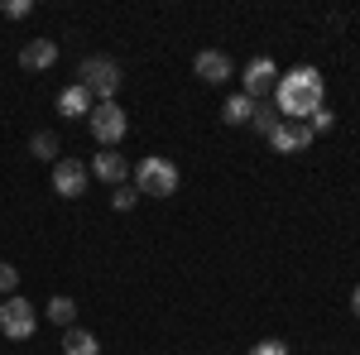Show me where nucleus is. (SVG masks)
<instances>
[{"instance_id":"ddd939ff","label":"nucleus","mask_w":360,"mask_h":355,"mask_svg":"<svg viewBox=\"0 0 360 355\" xmlns=\"http://www.w3.org/2000/svg\"><path fill=\"white\" fill-rule=\"evenodd\" d=\"M63 355H101V341L82 327H68L63 331Z\"/></svg>"},{"instance_id":"dca6fc26","label":"nucleus","mask_w":360,"mask_h":355,"mask_svg":"<svg viewBox=\"0 0 360 355\" xmlns=\"http://www.w3.org/2000/svg\"><path fill=\"white\" fill-rule=\"evenodd\" d=\"M278 120H283V115L274 110V101H255V115H250V125H255V130H259L264 139L274 135V125H278Z\"/></svg>"},{"instance_id":"1a4fd4ad","label":"nucleus","mask_w":360,"mask_h":355,"mask_svg":"<svg viewBox=\"0 0 360 355\" xmlns=\"http://www.w3.org/2000/svg\"><path fill=\"white\" fill-rule=\"evenodd\" d=\"M58 63V44L53 39H29L25 49H20V67H29V72H49Z\"/></svg>"},{"instance_id":"9d476101","label":"nucleus","mask_w":360,"mask_h":355,"mask_svg":"<svg viewBox=\"0 0 360 355\" xmlns=\"http://www.w3.org/2000/svg\"><path fill=\"white\" fill-rule=\"evenodd\" d=\"M193 72L202 82H226V77H231V58H226L221 49H202V53L193 58Z\"/></svg>"},{"instance_id":"6e6552de","label":"nucleus","mask_w":360,"mask_h":355,"mask_svg":"<svg viewBox=\"0 0 360 355\" xmlns=\"http://www.w3.org/2000/svg\"><path fill=\"white\" fill-rule=\"evenodd\" d=\"M312 130H307V120H278L274 135H269V144H274L278 154H298V149H307L312 144Z\"/></svg>"},{"instance_id":"9b49d317","label":"nucleus","mask_w":360,"mask_h":355,"mask_svg":"<svg viewBox=\"0 0 360 355\" xmlns=\"http://www.w3.org/2000/svg\"><path fill=\"white\" fill-rule=\"evenodd\" d=\"M91 173H96L101 183H111V188H125V178H130V164H125L115 149H101V154L91 159Z\"/></svg>"},{"instance_id":"412c9836","label":"nucleus","mask_w":360,"mask_h":355,"mask_svg":"<svg viewBox=\"0 0 360 355\" xmlns=\"http://www.w3.org/2000/svg\"><path fill=\"white\" fill-rule=\"evenodd\" d=\"M20 288V269L15 264H0V293H15Z\"/></svg>"},{"instance_id":"0eeeda50","label":"nucleus","mask_w":360,"mask_h":355,"mask_svg":"<svg viewBox=\"0 0 360 355\" xmlns=\"http://www.w3.org/2000/svg\"><path fill=\"white\" fill-rule=\"evenodd\" d=\"M86 178H91V173H86L82 159H58L53 164V192L58 197H82Z\"/></svg>"},{"instance_id":"a211bd4d","label":"nucleus","mask_w":360,"mask_h":355,"mask_svg":"<svg viewBox=\"0 0 360 355\" xmlns=\"http://www.w3.org/2000/svg\"><path fill=\"white\" fill-rule=\"evenodd\" d=\"M332 125H336V115H332L327 106H322V110H312V115H307V130H312V135H322V130H332Z\"/></svg>"},{"instance_id":"6ab92c4d","label":"nucleus","mask_w":360,"mask_h":355,"mask_svg":"<svg viewBox=\"0 0 360 355\" xmlns=\"http://www.w3.org/2000/svg\"><path fill=\"white\" fill-rule=\"evenodd\" d=\"M111 202H115V212H130V207L139 202V192H135V188H115V192H111Z\"/></svg>"},{"instance_id":"7ed1b4c3","label":"nucleus","mask_w":360,"mask_h":355,"mask_svg":"<svg viewBox=\"0 0 360 355\" xmlns=\"http://www.w3.org/2000/svg\"><path fill=\"white\" fill-rule=\"evenodd\" d=\"M77 82L91 91V101H115V91H120V67H115V58L96 53L77 67Z\"/></svg>"},{"instance_id":"423d86ee","label":"nucleus","mask_w":360,"mask_h":355,"mask_svg":"<svg viewBox=\"0 0 360 355\" xmlns=\"http://www.w3.org/2000/svg\"><path fill=\"white\" fill-rule=\"evenodd\" d=\"M240 82H245V96H250V101H274V86H278L274 58H250L245 72H240Z\"/></svg>"},{"instance_id":"aec40b11","label":"nucleus","mask_w":360,"mask_h":355,"mask_svg":"<svg viewBox=\"0 0 360 355\" xmlns=\"http://www.w3.org/2000/svg\"><path fill=\"white\" fill-rule=\"evenodd\" d=\"M29 10H34L29 0H5V5H0V15H5V20H25Z\"/></svg>"},{"instance_id":"f257e3e1","label":"nucleus","mask_w":360,"mask_h":355,"mask_svg":"<svg viewBox=\"0 0 360 355\" xmlns=\"http://www.w3.org/2000/svg\"><path fill=\"white\" fill-rule=\"evenodd\" d=\"M322 72L317 67H293L288 77H278L274 86V110L283 120H307L312 110H322Z\"/></svg>"},{"instance_id":"2eb2a0df","label":"nucleus","mask_w":360,"mask_h":355,"mask_svg":"<svg viewBox=\"0 0 360 355\" xmlns=\"http://www.w3.org/2000/svg\"><path fill=\"white\" fill-rule=\"evenodd\" d=\"M250 115H255V101H250L245 91H240V96H231V101L221 106V120H226V125H250Z\"/></svg>"},{"instance_id":"5701e85b","label":"nucleus","mask_w":360,"mask_h":355,"mask_svg":"<svg viewBox=\"0 0 360 355\" xmlns=\"http://www.w3.org/2000/svg\"><path fill=\"white\" fill-rule=\"evenodd\" d=\"M351 307H356V317H360V283H356V293H351Z\"/></svg>"},{"instance_id":"20e7f679","label":"nucleus","mask_w":360,"mask_h":355,"mask_svg":"<svg viewBox=\"0 0 360 355\" xmlns=\"http://www.w3.org/2000/svg\"><path fill=\"white\" fill-rule=\"evenodd\" d=\"M86 130L96 135L101 149H115V144L125 139V130H130V120H125V110L115 106V101H96L91 115H86Z\"/></svg>"},{"instance_id":"f8f14e48","label":"nucleus","mask_w":360,"mask_h":355,"mask_svg":"<svg viewBox=\"0 0 360 355\" xmlns=\"http://www.w3.org/2000/svg\"><path fill=\"white\" fill-rule=\"evenodd\" d=\"M58 115H68V120H77V115H91V91L82 82L63 86L58 91Z\"/></svg>"},{"instance_id":"f3484780","label":"nucleus","mask_w":360,"mask_h":355,"mask_svg":"<svg viewBox=\"0 0 360 355\" xmlns=\"http://www.w3.org/2000/svg\"><path fill=\"white\" fill-rule=\"evenodd\" d=\"M29 154H39V159H58V135H53V130H39V135L29 139Z\"/></svg>"},{"instance_id":"4be33fe9","label":"nucleus","mask_w":360,"mask_h":355,"mask_svg":"<svg viewBox=\"0 0 360 355\" xmlns=\"http://www.w3.org/2000/svg\"><path fill=\"white\" fill-rule=\"evenodd\" d=\"M250 355H288V346L269 336V341H259V346H250Z\"/></svg>"},{"instance_id":"39448f33","label":"nucleus","mask_w":360,"mask_h":355,"mask_svg":"<svg viewBox=\"0 0 360 355\" xmlns=\"http://www.w3.org/2000/svg\"><path fill=\"white\" fill-rule=\"evenodd\" d=\"M39 327V317H34V302L20 298V293H10V298L0 302V336H10V341H29Z\"/></svg>"},{"instance_id":"4468645a","label":"nucleus","mask_w":360,"mask_h":355,"mask_svg":"<svg viewBox=\"0 0 360 355\" xmlns=\"http://www.w3.org/2000/svg\"><path fill=\"white\" fill-rule=\"evenodd\" d=\"M49 317H53L58 327L68 331V327H77V302L68 298V293H53V298H49Z\"/></svg>"},{"instance_id":"f03ea898","label":"nucleus","mask_w":360,"mask_h":355,"mask_svg":"<svg viewBox=\"0 0 360 355\" xmlns=\"http://www.w3.org/2000/svg\"><path fill=\"white\" fill-rule=\"evenodd\" d=\"M135 192L139 197H173L178 192V164L164 154H149L135 164Z\"/></svg>"}]
</instances>
